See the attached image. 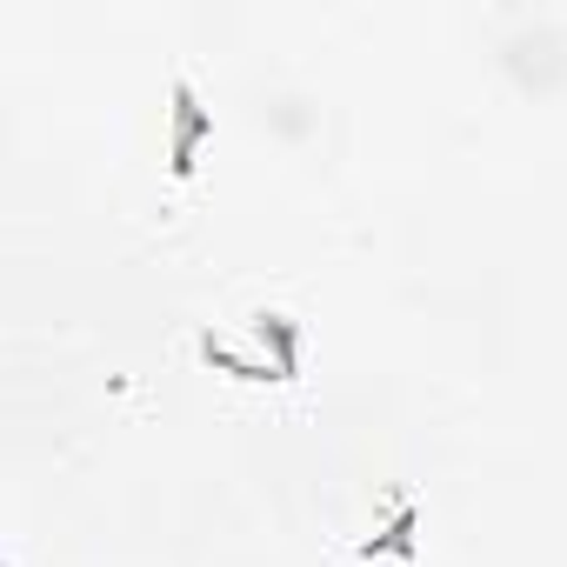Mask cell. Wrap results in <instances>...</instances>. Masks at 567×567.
<instances>
[{"mask_svg": "<svg viewBox=\"0 0 567 567\" xmlns=\"http://www.w3.org/2000/svg\"><path fill=\"white\" fill-rule=\"evenodd\" d=\"M167 101H174V127H167V167H174V181H187V174H194V147L207 141L214 114L200 107V94H194V81H187V74H174Z\"/></svg>", "mask_w": 567, "mask_h": 567, "instance_id": "1", "label": "cell"}, {"mask_svg": "<svg viewBox=\"0 0 567 567\" xmlns=\"http://www.w3.org/2000/svg\"><path fill=\"white\" fill-rule=\"evenodd\" d=\"M254 334H260V348L274 354V374H280V381H301V328H295V315L260 308V315H254Z\"/></svg>", "mask_w": 567, "mask_h": 567, "instance_id": "2", "label": "cell"}, {"mask_svg": "<svg viewBox=\"0 0 567 567\" xmlns=\"http://www.w3.org/2000/svg\"><path fill=\"white\" fill-rule=\"evenodd\" d=\"M414 534H421V507H414V501H401V507H394V520H388L374 540H361V560H374V554L414 560Z\"/></svg>", "mask_w": 567, "mask_h": 567, "instance_id": "3", "label": "cell"}, {"mask_svg": "<svg viewBox=\"0 0 567 567\" xmlns=\"http://www.w3.org/2000/svg\"><path fill=\"white\" fill-rule=\"evenodd\" d=\"M200 361H207L214 374H234V381H280L267 361H247V354H234L220 334H200Z\"/></svg>", "mask_w": 567, "mask_h": 567, "instance_id": "4", "label": "cell"}]
</instances>
